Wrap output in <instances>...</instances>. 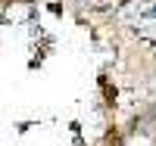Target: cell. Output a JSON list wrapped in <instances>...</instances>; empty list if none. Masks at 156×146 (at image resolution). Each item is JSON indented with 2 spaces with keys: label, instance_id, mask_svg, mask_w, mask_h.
<instances>
[{
  "label": "cell",
  "instance_id": "6da1fadb",
  "mask_svg": "<svg viewBox=\"0 0 156 146\" xmlns=\"http://www.w3.org/2000/svg\"><path fill=\"white\" fill-rule=\"evenodd\" d=\"M147 16H150V19H156V6H147Z\"/></svg>",
  "mask_w": 156,
  "mask_h": 146
}]
</instances>
